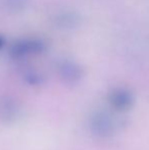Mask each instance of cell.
<instances>
[{
    "label": "cell",
    "instance_id": "obj_1",
    "mask_svg": "<svg viewBox=\"0 0 149 150\" xmlns=\"http://www.w3.org/2000/svg\"><path fill=\"white\" fill-rule=\"evenodd\" d=\"M45 42L39 38H24L16 41L10 47V55L13 58H25L39 54L45 50Z\"/></svg>",
    "mask_w": 149,
    "mask_h": 150
},
{
    "label": "cell",
    "instance_id": "obj_2",
    "mask_svg": "<svg viewBox=\"0 0 149 150\" xmlns=\"http://www.w3.org/2000/svg\"><path fill=\"white\" fill-rule=\"evenodd\" d=\"M112 102L119 108H128L133 103V96L129 91L119 89L112 94Z\"/></svg>",
    "mask_w": 149,
    "mask_h": 150
},
{
    "label": "cell",
    "instance_id": "obj_3",
    "mask_svg": "<svg viewBox=\"0 0 149 150\" xmlns=\"http://www.w3.org/2000/svg\"><path fill=\"white\" fill-rule=\"evenodd\" d=\"M57 24L64 28H73L76 24H78V18L74 13H64L58 16Z\"/></svg>",
    "mask_w": 149,
    "mask_h": 150
},
{
    "label": "cell",
    "instance_id": "obj_4",
    "mask_svg": "<svg viewBox=\"0 0 149 150\" xmlns=\"http://www.w3.org/2000/svg\"><path fill=\"white\" fill-rule=\"evenodd\" d=\"M2 5L11 10L22 9L26 5V0H0Z\"/></svg>",
    "mask_w": 149,
    "mask_h": 150
},
{
    "label": "cell",
    "instance_id": "obj_5",
    "mask_svg": "<svg viewBox=\"0 0 149 150\" xmlns=\"http://www.w3.org/2000/svg\"><path fill=\"white\" fill-rule=\"evenodd\" d=\"M4 45H5V39H4L3 36L0 35V49H1Z\"/></svg>",
    "mask_w": 149,
    "mask_h": 150
}]
</instances>
